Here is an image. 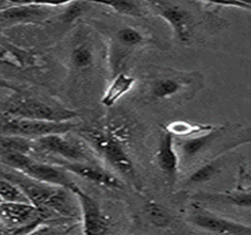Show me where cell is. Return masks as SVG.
Listing matches in <instances>:
<instances>
[{"instance_id": "cell-1", "label": "cell", "mask_w": 251, "mask_h": 235, "mask_svg": "<svg viewBox=\"0 0 251 235\" xmlns=\"http://www.w3.org/2000/svg\"><path fill=\"white\" fill-rule=\"evenodd\" d=\"M251 142V127L240 124L216 125L205 134L186 138L178 144L176 150L183 161H193L196 157L215 152V157L223 156L238 146Z\"/></svg>"}, {"instance_id": "cell-2", "label": "cell", "mask_w": 251, "mask_h": 235, "mask_svg": "<svg viewBox=\"0 0 251 235\" xmlns=\"http://www.w3.org/2000/svg\"><path fill=\"white\" fill-rule=\"evenodd\" d=\"M83 138L126 180L129 181L136 189H142V183L135 165L125 151L122 140L118 135L109 129L107 131L92 129L83 132Z\"/></svg>"}, {"instance_id": "cell-3", "label": "cell", "mask_w": 251, "mask_h": 235, "mask_svg": "<svg viewBox=\"0 0 251 235\" xmlns=\"http://www.w3.org/2000/svg\"><path fill=\"white\" fill-rule=\"evenodd\" d=\"M0 103V111H5L18 117L34 119V120L65 123L80 117V113L68 108L54 101H47L40 98L31 97L20 92Z\"/></svg>"}, {"instance_id": "cell-4", "label": "cell", "mask_w": 251, "mask_h": 235, "mask_svg": "<svg viewBox=\"0 0 251 235\" xmlns=\"http://www.w3.org/2000/svg\"><path fill=\"white\" fill-rule=\"evenodd\" d=\"M66 134L67 133H56L33 139L31 156L35 157L38 154H44L50 159L98 163L94 148L87 141Z\"/></svg>"}, {"instance_id": "cell-5", "label": "cell", "mask_w": 251, "mask_h": 235, "mask_svg": "<svg viewBox=\"0 0 251 235\" xmlns=\"http://www.w3.org/2000/svg\"><path fill=\"white\" fill-rule=\"evenodd\" d=\"M0 163L27 175L32 179L44 181L68 188L73 181L68 172L54 163L45 162L31 154L17 151H0Z\"/></svg>"}, {"instance_id": "cell-6", "label": "cell", "mask_w": 251, "mask_h": 235, "mask_svg": "<svg viewBox=\"0 0 251 235\" xmlns=\"http://www.w3.org/2000/svg\"><path fill=\"white\" fill-rule=\"evenodd\" d=\"M75 127L72 121L54 123V121L34 120L18 117L11 113L0 111V135H18L24 138L37 139L49 134L68 133Z\"/></svg>"}, {"instance_id": "cell-7", "label": "cell", "mask_w": 251, "mask_h": 235, "mask_svg": "<svg viewBox=\"0 0 251 235\" xmlns=\"http://www.w3.org/2000/svg\"><path fill=\"white\" fill-rule=\"evenodd\" d=\"M0 224L6 233L27 234L38 232L44 220L31 202H0Z\"/></svg>"}, {"instance_id": "cell-8", "label": "cell", "mask_w": 251, "mask_h": 235, "mask_svg": "<svg viewBox=\"0 0 251 235\" xmlns=\"http://www.w3.org/2000/svg\"><path fill=\"white\" fill-rule=\"evenodd\" d=\"M188 220L197 227L215 234H251V226L216 215L201 205L194 202L188 213Z\"/></svg>"}, {"instance_id": "cell-9", "label": "cell", "mask_w": 251, "mask_h": 235, "mask_svg": "<svg viewBox=\"0 0 251 235\" xmlns=\"http://www.w3.org/2000/svg\"><path fill=\"white\" fill-rule=\"evenodd\" d=\"M75 195L80 207V215L82 219L83 234H106L109 232L108 218L101 210L100 205L94 198L82 190L75 183L68 187Z\"/></svg>"}, {"instance_id": "cell-10", "label": "cell", "mask_w": 251, "mask_h": 235, "mask_svg": "<svg viewBox=\"0 0 251 235\" xmlns=\"http://www.w3.org/2000/svg\"><path fill=\"white\" fill-rule=\"evenodd\" d=\"M157 16L166 20L174 32L176 40L188 44L194 34V20L190 13L181 6L163 0H147Z\"/></svg>"}, {"instance_id": "cell-11", "label": "cell", "mask_w": 251, "mask_h": 235, "mask_svg": "<svg viewBox=\"0 0 251 235\" xmlns=\"http://www.w3.org/2000/svg\"><path fill=\"white\" fill-rule=\"evenodd\" d=\"M53 161L50 163H54L56 166H60L68 173H72L77 177L86 179L91 183H98V185L108 187V188H115L120 189L124 187L122 181L112 174L110 172L106 171V169L100 167L98 163L92 162H72L66 161V160L60 159H52Z\"/></svg>"}, {"instance_id": "cell-12", "label": "cell", "mask_w": 251, "mask_h": 235, "mask_svg": "<svg viewBox=\"0 0 251 235\" xmlns=\"http://www.w3.org/2000/svg\"><path fill=\"white\" fill-rule=\"evenodd\" d=\"M194 86H195V79L187 74L161 76L151 82L149 94L154 100H170L188 93Z\"/></svg>"}, {"instance_id": "cell-13", "label": "cell", "mask_w": 251, "mask_h": 235, "mask_svg": "<svg viewBox=\"0 0 251 235\" xmlns=\"http://www.w3.org/2000/svg\"><path fill=\"white\" fill-rule=\"evenodd\" d=\"M156 163L164 177L168 180L169 186L173 187L177 180L178 168H180V156L176 150L174 136L164 132L158 141L157 151L155 154Z\"/></svg>"}, {"instance_id": "cell-14", "label": "cell", "mask_w": 251, "mask_h": 235, "mask_svg": "<svg viewBox=\"0 0 251 235\" xmlns=\"http://www.w3.org/2000/svg\"><path fill=\"white\" fill-rule=\"evenodd\" d=\"M45 7L46 6L24 5L6 8L0 11V24L10 26L17 24L41 23L50 16V11L45 10Z\"/></svg>"}, {"instance_id": "cell-15", "label": "cell", "mask_w": 251, "mask_h": 235, "mask_svg": "<svg viewBox=\"0 0 251 235\" xmlns=\"http://www.w3.org/2000/svg\"><path fill=\"white\" fill-rule=\"evenodd\" d=\"M195 200L208 204H222L238 208H251V189H237L223 193H200Z\"/></svg>"}, {"instance_id": "cell-16", "label": "cell", "mask_w": 251, "mask_h": 235, "mask_svg": "<svg viewBox=\"0 0 251 235\" xmlns=\"http://www.w3.org/2000/svg\"><path fill=\"white\" fill-rule=\"evenodd\" d=\"M136 82V78L126 73H118L104 92L101 104L106 107H113L119 100L127 94Z\"/></svg>"}, {"instance_id": "cell-17", "label": "cell", "mask_w": 251, "mask_h": 235, "mask_svg": "<svg viewBox=\"0 0 251 235\" xmlns=\"http://www.w3.org/2000/svg\"><path fill=\"white\" fill-rule=\"evenodd\" d=\"M216 125L189 123V121L176 120L167 124L163 127L164 132L172 134L174 138H193V136L202 135L213 131Z\"/></svg>"}, {"instance_id": "cell-18", "label": "cell", "mask_w": 251, "mask_h": 235, "mask_svg": "<svg viewBox=\"0 0 251 235\" xmlns=\"http://www.w3.org/2000/svg\"><path fill=\"white\" fill-rule=\"evenodd\" d=\"M223 166V156L215 159L208 160L201 167H199L195 172H193L187 180L188 186L200 185V183H205L211 179H214L217 174L220 173Z\"/></svg>"}, {"instance_id": "cell-19", "label": "cell", "mask_w": 251, "mask_h": 235, "mask_svg": "<svg viewBox=\"0 0 251 235\" xmlns=\"http://www.w3.org/2000/svg\"><path fill=\"white\" fill-rule=\"evenodd\" d=\"M145 215L155 227L166 228L173 221V215L169 210L162 205L151 200L145 205Z\"/></svg>"}, {"instance_id": "cell-20", "label": "cell", "mask_w": 251, "mask_h": 235, "mask_svg": "<svg viewBox=\"0 0 251 235\" xmlns=\"http://www.w3.org/2000/svg\"><path fill=\"white\" fill-rule=\"evenodd\" d=\"M93 4L104 5L118 13L134 18H142L143 11L135 0H93Z\"/></svg>"}, {"instance_id": "cell-21", "label": "cell", "mask_w": 251, "mask_h": 235, "mask_svg": "<svg viewBox=\"0 0 251 235\" xmlns=\"http://www.w3.org/2000/svg\"><path fill=\"white\" fill-rule=\"evenodd\" d=\"M71 62L77 71H85L94 64V54L92 47L88 44H80L74 47L71 54Z\"/></svg>"}, {"instance_id": "cell-22", "label": "cell", "mask_w": 251, "mask_h": 235, "mask_svg": "<svg viewBox=\"0 0 251 235\" xmlns=\"http://www.w3.org/2000/svg\"><path fill=\"white\" fill-rule=\"evenodd\" d=\"M0 199L6 202H29L22 188L4 177H0Z\"/></svg>"}, {"instance_id": "cell-23", "label": "cell", "mask_w": 251, "mask_h": 235, "mask_svg": "<svg viewBox=\"0 0 251 235\" xmlns=\"http://www.w3.org/2000/svg\"><path fill=\"white\" fill-rule=\"evenodd\" d=\"M116 39H118L119 44L125 47H135L139 45H142L146 41V38L140 31H137L134 27H121L116 32Z\"/></svg>"}, {"instance_id": "cell-24", "label": "cell", "mask_w": 251, "mask_h": 235, "mask_svg": "<svg viewBox=\"0 0 251 235\" xmlns=\"http://www.w3.org/2000/svg\"><path fill=\"white\" fill-rule=\"evenodd\" d=\"M195 1L207 2V4L220 5V6H228V7H237V8H243V10L251 11V6L244 4V2L240 1V0H195Z\"/></svg>"}, {"instance_id": "cell-25", "label": "cell", "mask_w": 251, "mask_h": 235, "mask_svg": "<svg viewBox=\"0 0 251 235\" xmlns=\"http://www.w3.org/2000/svg\"><path fill=\"white\" fill-rule=\"evenodd\" d=\"M0 88H1V90H8L11 92H20V91H22V87H20V86L14 85L13 82L8 81V80L2 78V77H0Z\"/></svg>"}, {"instance_id": "cell-26", "label": "cell", "mask_w": 251, "mask_h": 235, "mask_svg": "<svg viewBox=\"0 0 251 235\" xmlns=\"http://www.w3.org/2000/svg\"><path fill=\"white\" fill-rule=\"evenodd\" d=\"M8 54H11L8 47L0 45V62H8L7 61Z\"/></svg>"}, {"instance_id": "cell-27", "label": "cell", "mask_w": 251, "mask_h": 235, "mask_svg": "<svg viewBox=\"0 0 251 235\" xmlns=\"http://www.w3.org/2000/svg\"><path fill=\"white\" fill-rule=\"evenodd\" d=\"M6 1L11 2V4L16 6H24V5H34L35 0H6Z\"/></svg>"}, {"instance_id": "cell-28", "label": "cell", "mask_w": 251, "mask_h": 235, "mask_svg": "<svg viewBox=\"0 0 251 235\" xmlns=\"http://www.w3.org/2000/svg\"><path fill=\"white\" fill-rule=\"evenodd\" d=\"M240 1L244 2V4H247V5H249V6H251V0H240Z\"/></svg>"}, {"instance_id": "cell-29", "label": "cell", "mask_w": 251, "mask_h": 235, "mask_svg": "<svg viewBox=\"0 0 251 235\" xmlns=\"http://www.w3.org/2000/svg\"><path fill=\"white\" fill-rule=\"evenodd\" d=\"M4 233H6V231L4 230V227H2L1 224H0V234H4Z\"/></svg>"}, {"instance_id": "cell-30", "label": "cell", "mask_w": 251, "mask_h": 235, "mask_svg": "<svg viewBox=\"0 0 251 235\" xmlns=\"http://www.w3.org/2000/svg\"><path fill=\"white\" fill-rule=\"evenodd\" d=\"M0 202H1V199H0Z\"/></svg>"}]
</instances>
